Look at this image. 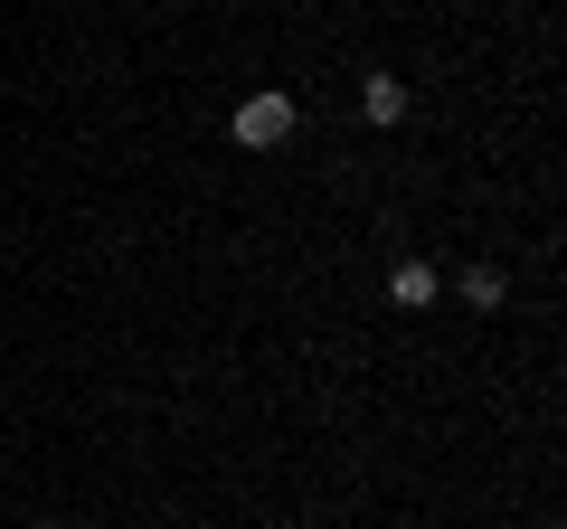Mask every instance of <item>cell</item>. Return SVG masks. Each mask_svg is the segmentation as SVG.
<instances>
[{"instance_id":"6da1fadb","label":"cell","mask_w":567,"mask_h":529,"mask_svg":"<svg viewBox=\"0 0 567 529\" xmlns=\"http://www.w3.org/2000/svg\"><path fill=\"white\" fill-rule=\"evenodd\" d=\"M284 133H293V95H246L237 104V143L246 152H275Z\"/></svg>"},{"instance_id":"7a4b0ae2","label":"cell","mask_w":567,"mask_h":529,"mask_svg":"<svg viewBox=\"0 0 567 529\" xmlns=\"http://www.w3.org/2000/svg\"><path fill=\"white\" fill-rule=\"evenodd\" d=\"M388 303H398V312H425V303H435V264H398V274H388Z\"/></svg>"},{"instance_id":"3957f363","label":"cell","mask_w":567,"mask_h":529,"mask_svg":"<svg viewBox=\"0 0 567 529\" xmlns=\"http://www.w3.org/2000/svg\"><path fill=\"white\" fill-rule=\"evenodd\" d=\"M360 104H369V123H398L406 114V85L398 76H360Z\"/></svg>"},{"instance_id":"277c9868","label":"cell","mask_w":567,"mask_h":529,"mask_svg":"<svg viewBox=\"0 0 567 529\" xmlns=\"http://www.w3.org/2000/svg\"><path fill=\"white\" fill-rule=\"evenodd\" d=\"M454 293H464L473 312H502V264H464V284H454Z\"/></svg>"}]
</instances>
